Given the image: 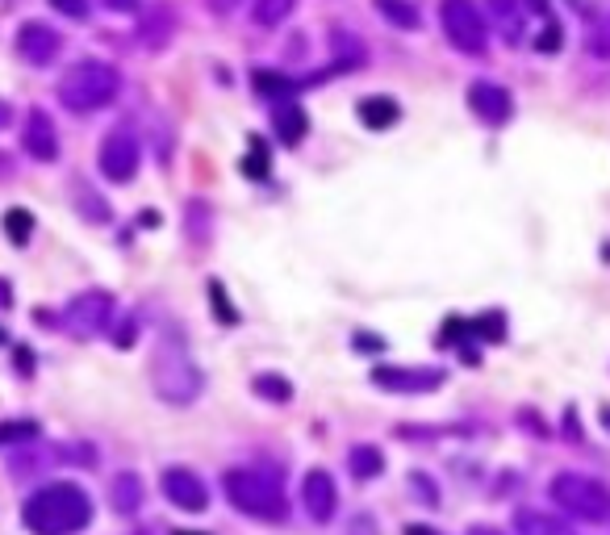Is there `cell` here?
I'll return each mask as SVG.
<instances>
[{"label": "cell", "mask_w": 610, "mask_h": 535, "mask_svg": "<svg viewBox=\"0 0 610 535\" xmlns=\"http://www.w3.org/2000/svg\"><path fill=\"white\" fill-rule=\"evenodd\" d=\"M109 318H113V297L105 289H88L80 297L67 301V310L59 314V322L67 331H72L76 339H92V335H101L109 327Z\"/></svg>", "instance_id": "cell-7"}, {"label": "cell", "mask_w": 610, "mask_h": 535, "mask_svg": "<svg viewBox=\"0 0 610 535\" xmlns=\"http://www.w3.org/2000/svg\"><path fill=\"white\" fill-rule=\"evenodd\" d=\"M293 5L297 0H255L251 5V17H255V26H280V21H285L289 13H293Z\"/></svg>", "instance_id": "cell-25"}, {"label": "cell", "mask_w": 610, "mask_h": 535, "mask_svg": "<svg viewBox=\"0 0 610 535\" xmlns=\"http://www.w3.org/2000/svg\"><path fill=\"white\" fill-rule=\"evenodd\" d=\"M406 535H435V531H431V527H414V523H410V527H406Z\"/></svg>", "instance_id": "cell-40"}, {"label": "cell", "mask_w": 610, "mask_h": 535, "mask_svg": "<svg viewBox=\"0 0 610 535\" xmlns=\"http://www.w3.org/2000/svg\"><path fill=\"white\" fill-rule=\"evenodd\" d=\"M51 5H55L63 17H72V21H84V17H88V0H51Z\"/></svg>", "instance_id": "cell-32"}, {"label": "cell", "mask_w": 610, "mask_h": 535, "mask_svg": "<svg viewBox=\"0 0 610 535\" xmlns=\"http://www.w3.org/2000/svg\"><path fill=\"white\" fill-rule=\"evenodd\" d=\"M59 46H63L59 30H51L46 21H26V26L17 30V51H21V59H30L34 67L51 63L59 55Z\"/></svg>", "instance_id": "cell-12"}, {"label": "cell", "mask_w": 610, "mask_h": 535, "mask_svg": "<svg viewBox=\"0 0 610 535\" xmlns=\"http://www.w3.org/2000/svg\"><path fill=\"white\" fill-rule=\"evenodd\" d=\"M531 9L535 13H548V0H531Z\"/></svg>", "instance_id": "cell-41"}, {"label": "cell", "mask_w": 610, "mask_h": 535, "mask_svg": "<svg viewBox=\"0 0 610 535\" xmlns=\"http://www.w3.org/2000/svg\"><path fill=\"white\" fill-rule=\"evenodd\" d=\"M243 176H255V180H264V176H268L264 143H251V159H243Z\"/></svg>", "instance_id": "cell-30"}, {"label": "cell", "mask_w": 610, "mask_h": 535, "mask_svg": "<svg viewBox=\"0 0 610 535\" xmlns=\"http://www.w3.org/2000/svg\"><path fill=\"white\" fill-rule=\"evenodd\" d=\"M117 92H122V76H117V67L105 59H80L67 67L59 80V101L72 113H97L117 97Z\"/></svg>", "instance_id": "cell-4"}, {"label": "cell", "mask_w": 610, "mask_h": 535, "mask_svg": "<svg viewBox=\"0 0 610 535\" xmlns=\"http://www.w3.org/2000/svg\"><path fill=\"white\" fill-rule=\"evenodd\" d=\"M205 5H209V13H214V17H230L234 9L243 5V0H205Z\"/></svg>", "instance_id": "cell-34"}, {"label": "cell", "mask_w": 610, "mask_h": 535, "mask_svg": "<svg viewBox=\"0 0 610 535\" xmlns=\"http://www.w3.org/2000/svg\"><path fill=\"white\" fill-rule=\"evenodd\" d=\"M172 30H176V17H172V9L168 5H155L151 13H147V21H143V46H151V51H159V46H168V38H172Z\"/></svg>", "instance_id": "cell-19"}, {"label": "cell", "mask_w": 610, "mask_h": 535, "mask_svg": "<svg viewBox=\"0 0 610 535\" xmlns=\"http://www.w3.org/2000/svg\"><path fill=\"white\" fill-rule=\"evenodd\" d=\"M151 385L168 406L197 402V393H201L205 381H201V368L189 356V347H184L180 335H163L159 339L155 356H151Z\"/></svg>", "instance_id": "cell-3"}, {"label": "cell", "mask_w": 610, "mask_h": 535, "mask_svg": "<svg viewBox=\"0 0 610 535\" xmlns=\"http://www.w3.org/2000/svg\"><path fill=\"white\" fill-rule=\"evenodd\" d=\"M439 26L448 34V42L464 55H485L489 34H485V17L473 0H443L439 5Z\"/></svg>", "instance_id": "cell-6"}, {"label": "cell", "mask_w": 610, "mask_h": 535, "mask_svg": "<svg viewBox=\"0 0 610 535\" xmlns=\"http://www.w3.org/2000/svg\"><path fill=\"white\" fill-rule=\"evenodd\" d=\"M272 126H276V134H280V143L297 147L301 138H305V130H310V118H305L301 101H293V97H276V105H272Z\"/></svg>", "instance_id": "cell-15"}, {"label": "cell", "mask_w": 610, "mask_h": 535, "mask_svg": "<svg viewBox=\"0 0 610 535\" xmlns=\"http://www.w3.org/2000/svg\"><path fill=\"white\" fill-rule=\"evenodd\" d=\"M372 5H377V13L385 21H393V26H402V30H418L422 26V13H418L414 0H372Z\"/></svg>", "instance_id": "cell-21"}, {"label": "cell", "mask_w": 610, "mask_h": 535, "mask_svg": "<svg viewBox=\"0 0 610 535\" xmlns=\"http://www.w3.org/2000/svg\"><path fill=\"white\" fill-rule=\"evenodd\" d=\"M560 42H565V38H560V26H556V21H548L544 34L535 38V51H539V55H556V51H560Z\"/></svg>", "instance_id": "cell-31"}, {"label": "cell", "mask_w": 610, "mask_h": 535, "mask_svg": "<svg viewBox=\"0 0 610 535\" xmlns=\"http://www.w3.org/2000/svg\"><path fill=\"white\" fill-rule=\"evenodd\" d=\"M101 5L109 13H138V9H143V0H101Z\"/></svg>", "instance_id": "cell-33"}, {"label": "cell", "mask_w": 610, "mask_h": 535, "mask_svg": "<svg viewBox=\"0 0 610 535\" xmlns=\"http://www.w3.org/2000/svg\"><path fill=\"white\" fill-rule=\"evenodd\" d=\"M552 502L577 523H606L610 519V490L585 473L552 477Z\"/></svg>", "instance_id": "cell-5"}, {"label": "cell", "mask_w": 610, "mask_h": 535, "mask_svg": "<svg viewBox=\"0 0 610 535\" xmlns=\"http://www.w3.org/2000/svg\"><path fill=\"white\" fill-rule=\"evenodd\" d=\"M9 168H13V164H9V155H5V151H0V180H5V176H9Z\"/></svg>", "instance_id": "cell-38"}, {"label": "cell", "mask_w": 610, "mask_h": 535, "mask_svg": "<svg viewBox=\"0 0 610 535\" xmlns=\"http://www.w3.org/2000/svg\"><path fill=\"white\" fill-rule=\"evenodd\" d=\"M176 535H205V531H176Z\"/></svg>", "instance_id": "cell-43"}, {"label": "cell", "mask_w": 610, "mask_h": 535, "mask_svg": "<svg viewBox=\"0 0 610 535\" xmlns=\"http://www.w3.org/2000/svg\"><path fill=\"white\" fill-rule=\"evenodd\" d=\"M13 306V289H9V281H0V310H9Z\"/></svg>", "instance_id": "cell-35"}, {"label": "cell", "mask_w": 610, "mask_h": 535, "mask_svg": "<svg viewBox=\"0 0 610 535\" xmlns=\"http://www.w3.org/2000/svg\"><path fill=\"white\" fill-rule=\"evenodd\" d=\"M602 423H606V431H610V410H602Z\"/></svg>", "instance_id": "cell-42"}, {"label": "cell", "mask_w": 610, "mask_h": 535, "mask_svg": "<svg viewBox=\"0 0 610 535\" xmlns=\"http://www.w3.org/2000/svg\"><path fill=\"white\" fill-rule=\"evenodd\" d=\"M372 385L389 393H431L443 385V368H410V364H381L372 368Z\"/></svg>", "instance_id": "cell-9"}, {"label": "cell", "mask_w": 610, "mask_h": 535, "mask_svg": "<svg viewBox=\"0 0 610 535\" xmlns=\"http://www.w3.org/2000/svg\"><path fill=\"white\" fill-rule=\"evenodd\" d=\"M21 523L30 535H76L92 523V498L76 481H51L21 506Z\"/></svg>", "instance_id": "cell-1"}, {"label": "cell", "mask_w": 610, "mask_h": 535, "mask_svg": "<svg viewBox=\"0 0 610 535\" xmlns=\"http://www.w3.org/2000/svg\"><path fill=\"white\" fill-rule=\"evenodd\" d=\"M301 502H305V515L314 523H331L335 510H339V490H335V477L326 469H314L305 473L301 481Z\"/></svg>", "instance_id": "cell-11"}, {"label": "cell", "mask_w": 610, "mask_h": 535, "mask_svg": "<svg viewBox=\"0 0 610 535\" xmlns=\"http://www.w3.org/2000/svg\"><path fill=\"white\" fill-rule=\"evenodd\" d=\"M138 164H143V147L130 130H109L101 143V176L113 184H130L138 176Z\"/></svg>", "instance_id": "cell-8"}, {"label": "cell", "mask_w": 610, "mask_h": 535, "mask_svg": "<svg viewBox=\"0 0 610 535\" xmlns=\"http://www.w3.org/2000/svg\"><path fill=\"white\" fill-rule=\"evenodd\" d=\"M468 105H473V113H477L481 122H489V126L510 122V109H514L510 92L502 84H489V80H477L473 88H468Z\"/></svg>", "instance_id": "cell-13"}, {"label": "cell", "mask_w": 610, "mask_h": 535, "mask_svg": "<svg viewBox=\"0 0 610 535\" xmlns=\"http://www.w3.org/2000/svg\"><path fill=\"white\" fill-rule=\"evenodd\" d=\"M17 364H21L17 372H34V356L30 352H17Z\"/></svg>", "instance_id": "cell-36"}, {"label": "cell", "mask_w": 610, "mask_h": 535, "mask_svg": "<svg viewBox=\"0 0 610 535\" xmlns=\"http://www.w3.org/2000/svg\"><path fill=\"white\" fill-rule=\"evenodd\" d=\"M9 118H13V109H9L5 101H0V130H5V126H9Z\"/></svg>", "instance_id": "cell-37"}, {"label": "cell", "mask_w": 610, "mask_h": 535, "mask_svg": "<svg viewBox=\"0 0 610 535\" xmlns=\"http://www.w3.org/2000/svg\"><path fill=\"white\" fill-rule=\"evenodd\" d=\"M209 306H214V314L226 322V327H234V322H239V310H234L230 306V297H226V289L214 281V285H209Z\"/></svg>", "instance_id": "cell-28"}, {"label": "cell", "mask_w": 610, "mask_h": 535, "mask_svg": "<svg viewBox=\"0 0 610 535\" xmlns=\"http://www.w3.org/2000/svg\"><path fill=\"white\" fill-rule=\"evenodd\" d=\"M109 502L117 515H134L138 506H143V477L138 473H117L109 481Z\"/></svg>", "instance_id": "cell-16"}, {"label": "cell", "mask_w": 610, "mask_h": 535, "mask_svg": "<svg viewBox=\"0 0 610 535\" xmlns=\"http://www.w3.org/2000/svg\"><path fill=\"white\" fill-rule=\"evenodd\" d=\"M159 485H163V498H168L176 510L201 515V510L209 506V490H205V481H201L193 469H168Z\"/></svg>", "instance_id": "cell-10"}, {"label": "cell", "mask_w": 610, "mask_h": 535, "mask_svg": "<svg viewBox=\"0 0 610 535\" xmlns=\"http://www.w3.org/2000/svg\"><path fill=\"white\" fill-rule=\"evenodd\" d=\"M351 473H356L360 481L381 477V473H385V452H381V448H372V444L351 448Z\"/></svg>", "instance_id": "cell-22"}, {"label": "cell", "mask_w": 610, "mask_h": 535, "mask_svg": "<svg viewBox=\"0 0 610 535\" xmlns=\"http://www.w3.org/2000/svg\"><path fill=\"white\" fill-rule=\"evenodd\" d=\"M489 17L502 26V38L514 46L523 34V9H519V0H489Z\"/></svg>", "instance_id": "cell-20"}, {"label": "cell", "mask_w": 610, "mask_h": 535, "mask_svg": "<svg viewBox=\"0 0 610 535\" xmlns=\"http://www.w3.org/2000/svg\"><path fill=\"white\" fill-rule=\"evenodd\" d=\"M21 143H26L30 159H42V164L59 159V134H55L51 113H46V109H30L26 113V134H21Z\"/></svg>", "instance_id": "cell-14"}, {"label": "cell", "mask_w": 610, "mask_h": 535, "mask_svg": "<svg viewBox=\"0 0 610 535\" xmlns=\"http://www.w3.org/2000/svg\"><path fill=\"white\" fill-rule=\"evenodd\" d=\"M468 535H502V531H498V527H473Z\"/></svg>", "instance_id": "cell-39"}, {"label": "cell", "mask_w": 610, "mask_h": 535, "mask_svg": "<svg viewBox=\"0 0 610 535\" xmlns=\"http://www.w3.org/2000/svg\"><path fill=\"white\" fill-rule=\"evenodd\" d=\"M5 235H9L13 247H26L30 235H34V218L26 214V209H9L5 214Z\"/></svg>", "instance_id": "cell-26"}, {"label": "cell", "mask_w": 610, "mask_h": 535, "mask_svg": "<svg viewBox=\"0 0 610 535\" xmlns=\"http://www.w3.org/2000/svg\"><path fill=\"white\" fill-rule=\"evenodd\" d=\"M38 423L34 418H9V423H0V448H13V444H34L38 439Z\"/></svg>", "instance_id": "cell-24"}, {"label": "cell", "mask_w": 610, "mask_h": 535, "mask_svg": "<svg viewBox=\"0 0 610 535\" xmlns=\"http://www.w3.org/2000/svg\"><path fill=\"white\" fill-rule=\"evenodd\" d=\"M514 535H565V523L548 515V510L523 506V510H514Z\"/></svg>", "instance_id": "cell-17"}, {"label": "cell", "mask_w": 610, "mask_h": 535, "mask_svg": "<svg viewBox=\"0 0 610 535\" xmlns=\"http://www.w3.org/2000/svg\"><path fill=\"white\" fill-rule=\"evenodd\" d=\"M468 331H473L477 339L502 343V339H506V318H502V314H485V318H477V322H468Z\"/></svg>", "instance_id": "cell-27"}, {"label": "cell", "mask_w": 610, "mask_h": 535, "mask_svg": "<svg viewBox=\"0 0 610 535\" xmlns=\"http://www.w3.org/2000/svg\"><path fill=\"white\" fill-rule=\"evenodd\" d=\"M356 113H360V122H364L368 130H389L397 118H402V109H397L393 97H364Z\"/></svg>", "instance_id": "cell-18"}, {"label": "cell", "mask_w": 610, "mask_h": 535, "mask_svg": "<svg viewBox=\"0 0 610 535\" xmlns=\"http://www.w3.org/2000/svg\"><path fill=\"white\" fill-rule=\"evenodd\" d=\"M251 385H255V393H260V398H268L276 406H289L293 402V385L280 377V372H260V377H255Z\"/></svg>", "instance_id": "cell-23"}, {"label": "cell", "mask_w": 610, "mask_h": 535, "mask_svg": "<svg viewBox=\"0 0 610 535\" xmlns=\"http://www.w3.org/2000/svg\"><path fill=\"white\" fill-rule=\"evenodd\" d=\"M590 55H598V59H610V17H602L598 26L590 30Z\"/></svg>", "instance_id": "cell-29"}, {"label": "cell", "mask_w": 610, "mask_h": 535, "mask_svg": "<svg viewBox=\"0 0 610 535\" xmlns=\"http://www.w3.org/2000/svg\"><path fill=\"white\" fill-rule=\"evenodd\" d=\"M222 490L234 502L239 515H251L260 523H285L289 519V498H285V477L276 469H230L222 477Z\"/></svg>", "instance_id": "cell-2"}]
</instances>
